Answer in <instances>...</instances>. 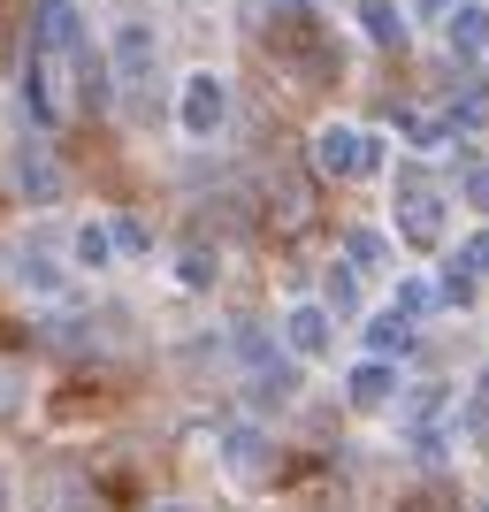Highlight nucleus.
I'll list each match as a JSON object with an SVG mask.
<instances>
[{"label":"nucleus","mask_w":489,"mask_h":512,"mask_svg":"<svg viewBox=\"0 0 489 512\" xmlns=\"http://www.w3.org/2000/svg\"><path fill=\"white\" fill-rule=\"evenodd\" d=\"M222 123H230V77L192 69L184 92H176V130H184L192 146H207V138H222Z\"/></svg>","instance_id":"1"},{"label":"nucleus","mask_w":489,"mask_h":512,"mask_svg":"<svg viewBox=\"0 0 489 512\" xmlns=\"http://www.w3.org/2000/svg\"><path fill=\"white\" fill-rule=\"evenodd\" d=\"M390 199H398V237L413 253H436V245H444V192H436L421 169H405Z\"/></svg>","instance_id":"2"},{"label":"nucleus","mask_w":489,"mask_h":512,"mask_svg":"<svg viewBox=\"0 0 489 512\" xmlns=\"http://www.w3.org/2000/svg\"><path fill=\"white\" fill-rule=\"evenodd\" d=\"M314 169L321 176H367V169H383V138L360 123H321L314 130Z\"/></svg>","instance_id":"3"},{"label":"nucleus","mask_w":489,"mask_h":512,"mask_svg":"<svg viewBox=\"0 0 489 512\" xmlns=\"http://www.w3.org/2000/svg\"><path fill=\"white\" fill-rule=\"evenodd\" d=\"M153 54H161V46H153V23H115V39H107V69H115V92H123V100H138V92L153 85Z\"/></svg>","instance_id":"4"},{"label":"nucleus","mask_w":489,"mask_h":512,"mask_svg":"<svg viewBox=\"0 0 489 512\" xmlns=\"http://www.w3.org/2000/svg\"><path fill=\"white\" fill-rule=\"evenodd\" d=\"M8 276H16V291H31V299H62L69 291V268L54 253H39V245H16V253H8Z\"/></svg>","instance_id":"5"},{"label":"nucleus","mask_w":489,"mask_h":512,"mask_svg":"<svg viewBox=\"0 0 489 512\" xmlns=\"http://www.w3.org/2000/svg\"><path fill=\"white\" fill-rule=\"evenodd\" d=\"M283 344H291L298 360H321V352L337 344V314H329V306H314V299H298L291 314H283Z\"/></svg>","instance_id":"6"},{"label":"nucleus","mask_w":489,"mask_h":512,"mask_svg":"<svg viewBox=\"0 0 489 512\" xmlns=\"http://www.w3.org/2000/svg\"><path fill=\"white\" fill-rule=\"evenodd\" d=\"M344 398H352L360 413H383V406H398V398H405V390H398V367H390L383 352H375V360H360L352 375H344Z\"/></svg>","instance_id":"7"},{"label":"nucleus","mask_w":489,"mask_h":512,"mask_svg":"<svg viewBox=\"0 0 489 512\" xmlns=\"http://www.w3.org/2000/svg\"><path fill=\"white\" fill-rule=\"evenodd\" d=\"M321 306H329V314H360V260H329V276H321Z\"/></svg>","instance_id":"8"},{"label":"nucleus","mask_w":489,"mask_h":512,"mask_svg":"<svg viewBox=\"0 0 489 512\" xmlns=\"http://www.w3.org/2000/svg\"><path fill=\"white\" fill-rule=\"evenodd\" d=\"M360 23L375 46H405V8L398 0H360Z\"/></svg>","instance_id":"9"},{"label":"nucleus","mask_w":489,"mask_h":512,"mask_svg":"<svg viewBox=\"0 0 489 512\" xmlns=\"http://www.w3.org/2000/svg\"><path fill=\"white\" fill-rule=\"evenodd\" d=\"M444 115H428V107H398V138H405V146H421V153H436V146H444Z\"/></svg>","instance_id":"10"},{"label":"nucleus","mask_w":489,"mask_h":512,"mask_svg":"<svg viewBox=\"0 0 489 512\" xmlns=\"http://www.w3.org/2000/svg\"><path fill=\"white\" fill-rule=\"evenodd\" d=\"M16 192L23 199H54V192H62V169H54L46 153H23V161H16Z\"/></svg>","instance_id":"11"},{"label":"nucleus","mask_w":489,"mask_h":512,"mask_svg":"<svg viewBox=\"0 0 489 512\" xmlns=\"http://www.w3.org/2000/svg\"><path fill=\"white\" fill-rule=\"evenodd\" d=\"M115 245H123V237L107 230V222H85V230L69 237V260H77V268H107V253H115Z\"/></svg>","instance_id":"12"},{"label":"nucleus","mask_w":489,"mask_h":512,"mask_svg":"<svg viewBox=\"0 0 489 512\" xmlns=\"http://www.w3.org/2000/svg\"><path fill=\"white\" fill-rule=\"evenodd\" d=\"M405 344H413V321H405L398 306L367 321V352H383V360H390V352H405Z\"/></svg>","instance_id":"13"},{"label":"nucleus","mask_w":489,"mask_h":512,"mask_svg":"<svg viewBox=\"0 0 489 512\" xmlns=\"http://www.w3.org/2000/svg\"><path fill=\"white\" fill-rule=\"evenodd\" d=\"M344 253L360 260L367 276H383V268H390V237L383 230H352V237H344Z\"/></svg>","instance_id":"14"},{"label":"nucleus","mask_w":489,"mask_h":512,"mask_svg":"<svg viewBox=\"0 0 489 512\" xmlns=\"http://www.w3.org/2000/svg\"><path fill=\"white\" fill-rule=\"evenodd\" d=\"M436 299H444V283H421V276H405V283H398V299H390V306H398L405 321H421Z\"/></svg>","instance_id":"15"},{"label":"nucleus","mask_w":489,"mask_h":512,"mask_svg":"<svg viewBox=\"0 0 489 512\" xmlns=\"http://www.w3.org/2000/svg\"><path fill=\"white\" fill-rule=\"evenodd\" d=\"M222 459H230V474H260V436L253 428H230V436H222Z\"/></svg>","instance_id":"16"},{"label":"nucleus","mask_w":489,"mask_h":512,"mask_svg":"<svg viewBox=\"0 0 489 512\" xmlns=\"http://www.w3.org/2000/svg\"><path fill=\"white\" fill-rule=\"evenodd\" d=\"M451 46H459V54L489 46V8H459V16H451Z\"/></svg>","instance_id":"17"},{"label":"nucleus","mask_w":489,"mask_h":512,"mask_svg":"<svg viewBox=\"0 0 489 512\" xmlns=\"http://www.w3.org/2000/svg\"><path fill=\"white\" fill-rule=\"evenodd\" d=\"M459 199H467L474 214H489V169H467V176H459Z\"/></svg>","instance_id":"18"},{"label":"nucleus","mask_w":489,"mask_h":512,"mask_svg":"<svg viewBox=\"0 0 489 512\" xmlns=\"http://www.w3.org/2000/svg\"><path fill=\"white\" fill-rule=\"evenodd\" d=\"M184 283H192V291H207V283H214V260H207V253H184Z\"/></svg>","instance_id":"19"},{"label":"nucleus","mask_w":489,"mask_h":512,"mask_svg":"<svg viewBox=\"0 0 489 512\" xmlns=\"http://www.w3.org/2000/svg\"><path fill=\"white\" fill-rule=\"evenodd\" d=\"M459 260H467L474 276H489V230H482V237H474V245H467V253H459Z\"/></svg>","instance_id":"20"},{"label":"nucleus","mask_w":489,"mask_h":512,"mask_svg":"<svg viewBox=\"0 0 489 512\" xmlns=\"http://www.w3.org/2000/svg\"><path fill=\"white\" fill-rule=\"evenodd\" d=\"M474 413H489V375H482V383H474Z\"/></svg>","instance_id":"21"},{"label":"nucleus","mask_w":489,"mask_h":512,"mask_svg":"<svg viewBox=\"0 0 489 512\" xmlns=\"http://www.w3.org/2000/svg\"><path fill=\"white\" fill-rule=\"evenodd\" d=\"M0 406H16V383H8V367H0Z\"/></svg>","instance_id":"22"},{"label":"nucleus","mask_w":489,"mask_h":512,"mask_svg":"<svg viewBox=\"0 0 489 512\" xmlns=\"http://www.w3.org/2000/svg\"><path fill=\"white\" fill-rule=\"evenodd\" d=\"M153 512H192V505H153Z\"/></svg>","instance_id":"23"},{"label":"nucleus","mask_w":489,"mask_h":512,"mask_svg":"<svg viewBox=\"0 0 489 512\" xmlns=\"http://www.w3.org/2000/svg\"><path fill=\"white\" fill-rule=\"evenodd\" d=\"M474 512H489V497H482V505H474Z\"/></svg>","instance_id":"24"},{"label":"nucleus","mask_w":489,"mask_h":512,"mask_svg":"<svg viewBox=\"0 0 489 512\" xmlns=\"http://www.w3.org/2000/svg\"><path fill=\"white\" fill-rule=\"evenodd\" d=\"M0 505H8V490H0Z\"/></svg>","instance_id":"25"}]
</instances>
